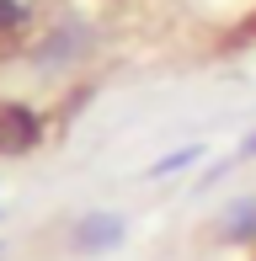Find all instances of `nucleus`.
Listing matches in <instances>:
<instances>
[{
    "mask_svg": "<svg viewBox=\"0 0 256 261\" xmlns=\"http://www.w3.org/2000/svg\"><path fill=\"white\" fill-rule=\"evenodd\" d=\"M75 251H86V256H101V251H118V245L128 240V219L123 213H112V208H91V213H80L75 219Z\"/></svg>",
    "mask_w": 256,
    "mask_h": 261,
    "instance_id": "f257e3e1",
    "label": "nucleus"
},
{
    "mask_svg": "<svg viewBox=\"0 0 256 261\" xmlns=\"http://www.w3.org/2000/svg\"><path fill=\"white\" fill-rule=\"evenodd\" d=\"M43 144V112L27 101H6L0 107V155H27Z\"/></svg>",
    "mask_w": 256,
    "mask_h": 261,
    "instance_id": "f03ea898",
    "label": "nucleus"
},
{
    "mask_svg": "<svg viewBox=\"0 0 256 261\" xmlns=\"http://www.w3.org/2000/svg\"><path fill=\"white\" fill-rule=\"evenodd\" d=\"M219 240H229V245H256V197H240V203L224 213Z\"/></svg>",
    "mask_w": 256,
    "mask_h": 261,
    "instance_id": "7ed1b4c3",
    "label": "nucleus"
},
{
    "mask_svg": "<svg viewBox=\"0 0 256 261\" xmlns=\"http://www.w3.org/2000/svg\"><path fill=\"white\" fill-rule=\"evenodd\" d=\"M32 16H38V0H0V38H16V32H27Z\"/></svg>",
    "mask_w": 256,
    "mask_h": 261,
    "instance_id": "20e7f679",
    "label": "nucleus"
},
{
    "mask_svg": "<svg viewBox=\"0 0 256 261\" xmlns=\"http://www.w3.org/2000/svg\"><path fill=\"white\" fill-rule=\"evenodd\" d=\"M197 160H203V144H182V149H171V155H160L149 165V176H176V171H187Z\"/></svg>",
    "mask_w": 256,
    "mask_h": 261,
    "instance_id": "39448f33",
    "label": "nucleus"
},
{
    "mask_svg": "<svg viewBox=\"0 0 256 261\" xmlns=\"http://www.w3.org/2000/svg\"><path fill=\"white\" fill-rule=\"evenodd\" d=\"M251 27H256V21H251Z\"/></svg>",
    "mask_w": 256,
    "mask_h": 261,
    "instance_id": "423d86ee",
    "label": "nucleus"
},
{
    "mask_svg": "<svg viewBox=\"0 0 256 261\" xmlns=\"http://www.w3.org/2000/svg\"><path fill=\"white\" fill-rule=\"evenodd\" d=\"M251 261H256V256H251Z\"/></svg>",
    "mask_w": 256,
    "mask_h": 261,
    "instance_id": "0eeeda50",
    "label": "nucleus"
}]
</instances>
